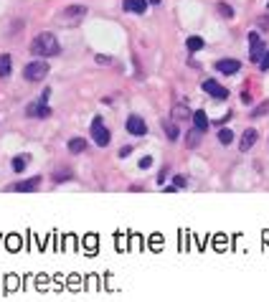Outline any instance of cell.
<instances>
[{"instance_id": "6", "label": "cell", "mask_w": 269, "mask_h": 302, "mask_svg": "<svg viewBox=\"0 0 269 302\" xmlns=\"http://www.w3.org/2000/svg\"><path fill=\"white\" fill-rule=\"evenodd\" d=\"M203 92H206V94H211V97H213V99H218V102H223V99L228 97V89H226V87H221V84H216L213 79L203 81Z\"/></svg>"}, {"instance_id": "25", "label": "cell", "mask_w": 269, "mask_h": 302, "mask_svg": "<svg viewBox=\"0 0 269 302\" xmlns=\"http://www.w3.org/2000/svg\"><path fill=\"white\" fill-rule=\"evenodd\" d=\"M150 165H152V158H142L140 160V168H150Z\"/></svg>"}, {"instance_id": "23", "label": "cell", "mask_w": 269, "mask_h": 302, "mask_svg": "<svg viewBox=\"0 0 269 302\" xmlns=\"http://www.w3.org/2000/svg\"><path fill=\"white\" fill-rule=\"evenodd\" d=\"M173 114H175L178 119H188V117H190V112H188L185 107H175V109H173Z\"/></svg>"}, {"instance_id": "3", "label": "cell", "mask_w": 269, "mask_h": 302, "mask_svg": "<svg viewBox=\"0 0 269 302\" xmlns=\"http://www.w3.org/2000/svg\"><path fill=\"white\" fill-rule=\"evenodd\" d=\"M92 135H94V142H97L99 147H107V145H109V130L104 127L102 117H94V122H92Z\"/></svg>"}, {"instance_id": "14", "label": "cell", "mask_w": 269, "mask_h": 302, "mask_svg": "<svg viewBox=\"0 0 269 302\" xmlns=\"http://www.w3.org/2000/svg\"><path fill=\"white\" fill-rule=\"evenodd\" d=\"M201 135H203V132H201L198 127H193V130L188 132V137H185V147H190V150H193V147L201 142Z\"/></svg>"}, {"instance_id": "17", "label": "cell", "mask_w": 269, "mask_h": 302, "mask_svg": "<svg viewBox=\"0 0 269 302\" xmlns=\"http://www.w3.org/2000/svg\"><path fill=\"white\" fill-rule=\"evenodd\" d=\"M64 13H66L69 18H82V16L87 13V8H84V6H69Z\"/></svg>"}, {"instance_id": "8", "label": "cell", "mask_w": 269, "mask_h": 302, "mask_svg": "<svg viewBox=\"0 0 269 302\" xmlns=\"http://www.w3.org/2000/svg\"><path fill=\"white\" fill-rule=\"evenodd\" d=\"M239 69H241V64L236 59H221V61H216V71L218 74H236Z\"/></svg>"}, {"instance_id": "22", "label": "cell", "mask_w": 269, "mask_h": 302, "mask_svg": "<svg viewBox=\"0 0 269 302\" xmlns=\"http://www.w3.org/2000/svg\"><path fill=\"white\" fill-rule=\"evenodd\" d=\"M266 112H269V102H261V104L254 109V114H251V117H264Z\"/></svg>"}, {"instance_id": "26", "label": "cell", "mask_w": 269, "mask_h": 302, "mask_svg": "<svg viewBox=\"0 0 269 302\" xmlns=\"http://www.w3.org/2000/svg\"><path fill=\"white\" fill-rule=\"evenodd\" d=\"M130 153H132V150H130V147H122V150H120V158H127Z\"/></svg>"}, {"instance_id": "12", "label": "cell", "mask_w": 269, "mask_h": 302, "mask_svg": "<svg viewBox=\"0 0 269 302\" xmlns=\"http://www.w3.org/2000/svg\"><path fill=\"white\" fill-rule=\"evenodd\" d=\"M13 69V61H11V54H0V79H6Z\"/></svg>"}, {"instance_id": "10", "label": "cell", "mask_w": 269, "mask_h": 302, "mask_svg": "<svg viewBox=\"0 0 269 302\" xmlns=\"http://www.w3.org/2000/svg\"><path fill=\"white\" fill-rule=\"evenodd\" d=\"M122 6H125L127 13H137V16H142V13L147 11V0H122Z\"/></svg>"}, {"instance_id": "13", "label": "cell", "mask_w": 269, "mask_h": 302, "mask_svg": "<svg viewBox=\"0 0 269 302\" xmlns=\"http://www.w3.org/2000/svg\"><path fill=\"white\" fill-rule=\"evenodd\" d=\"M84 150H87V142H84L82 137H74V140H69V153L79 155V153H84Z\"/></svg>"}, {"instance_id": "11", "label": "cell", "mask_w": 269, "mask_h": 302, "mask_svg": "<svg viewBox=\"0 0 269 302\" xmlns=\"http://www.w3.org/2000/svg\"><path fill=\"white\" fill-rule=\"evenodd\" d=\"M39 186H41V178H39V176H33V178H28V181L16 183V186H13V191H18V193H28V191H36Z\"/></svg>"}, {"instance_id": "15", "label": "cell", "mask_w": 269, "mask_h": 302, "mask_svg": "<svg viewBox=\"0 0 269 302\" xmlns=\"http://www.w3.org/2000/svg\"><path fill=\"white\" fill-rule=\"evenodd\" d=\"M163 130H165V137H168V140H173V142H175V140L180 137V132H178V127H175L173 122H168V119L163 122Z\"/></svg>"}, {"instance_id": "2", "label": "cell", "mask_w": 269, "mask_h": 302, "mask_svg": "<svg viewBox=\"0 0 269 302\" xmlns=\"http://www.w3.org/2000/svg\"><path fill=\"white\" fill-rule=\"evenodd\" d=\"M46 74H49V64H46V61H33V64H28V66L23 69L26 81H44Z\"/></svg>"}, {"instance_id": "20", "label": "cell", "mask_w": 269, "mask_h": 302, "mask_svg": "<svg viewBox=\"0 0 269 302\" xmlns=\"http://www.w3.org/2000/svg\"><path fill=\"white\" fill-rule=\"evenodd\" d=\"M216 11H218L223 18H234V8H231L228 3H218V6H216Z\"/></svg>"}, {"instance_id": "21", "label": "cell", "mask_w": 269, "mask_h": 302, "mask_svg": "<svg viewBox=\"0 0 269 302\" xmlns=\"http://www.w3.org/2000/svg\"><path fill=\"white\" fill-rule=\"evenodd\" d=\"M218 140H221L223 145H231V142H234V132H231V130H221V132H218Z\"/></svg>"}, {"instance_id": "1", "label": "cell", "mask_w": 269, "mask_h": 302, "mask_svg": "<svg viewBox=\"0 0 269 302\" xmlns=\"http://www.w3.org/2000/svg\"><path fill=\"white\" fill-rule=\"evenodd\" d=\"M31 51L39 54V56H44V59H49V56H59V54H61V46H59L56 36L46 31V33H39V36L33 38Z\"/></svg>"}, {"instance_id": "28", "label": "cell", "mask_w": 269, "mask_h": 302, "mask_svg": "<svg viewBox=\"0 0 269 302\" xmlns=\"http://www.w3.org/2000/svg\"><path fill=\"white\" fill-rule=\"evenodd\" d=\"M150 3H152V6H158V3H160V0H150Z\"/></svg>"}, {"instance_id": "16", "label": "cell", "mask_w": 269, "mask_h": 302, "mask_svg": "<svg viewBox=\"0 0 269 302\" xmlns=\"http://www.w3.org/2000/svg\"><path fill=\"white\" fill-rule=\"evenodd\" d=\"M193 127H198L201 132H206L208 119H206V114H203V112H196V114H193Z\"/></svg>"}, {"instance_id": "9", "label": "cell", "mask_w": 269, "mask_h": 302, "mask_svg": "<svg viewBox=\"0 0 269 302\" xmlns=\"http://www.w3.org/2000/svg\"><path fill=\"white\" fill-rule=\"evenodd\" d=\"M256 130H244V135H241V142H239V150H241V153H249V150L254 147V142H256Z\"/></svg>"}, {"instance_id": "4", "label": "cell", "mask_w": 269, "mask_h": 302, "mask_svg": "<svg viewBox=\"0 0 269 302\" xmlns=\"http://www.w3.org/2000/svg\"><path fill=\"white\" fill-rule=\"evenodd\" d=\"M127 132H130V135H135V137H142V135L147 132L145 119H142L140 114H130V117H127Z\"/></svg>"}, {"instance_id": "5", "label": "cell", "mask_w": 269, "mask_h": 302, "mask_svg": "<svg viewBox=\"0 0 269 302\" xmlns=\"http://www.w3.org/2000/svg\"><path fill=\"white\" fill-rule=\"evenodd\" d=\"M249 44H251V49H249V61H261V56H264V44H261V38L256 36V33H249Z\"/></svg>"}, {"instance_id": "27", "label": "cell", "mask_w": 269, "mask_h": 302, "mask_svg": "<svg viewBox=\"0 0 269 302\" xmlns=\"http://www.w3.org/2000/svg\"><path fill=\"white\" fill-rule=\"evenodd\" d=\"M259 23H261V28H269V18H261Z\"/></svg>"}, {"instance_id": "29", "label": "cell", "mask_w": 269, "mask_h": 302, "mask_svg": "<svg viewBox=\"0 0 269 302\" xmlns=\"http://www.w3.org/2000/svg\"><path fill=\"white\" fill-rule=\"evenodd\" d=\"M266 8H269V3H266Z\"/></svg>"}, {"instance_id": "19", "label": "cell", "mask_w": 269, "mask_h": 302, "mask_svg": "<svg viewBox=\"0 0 269 302\" xmlns=\"http://www.w3.org/2000/svg\"><path fill=\"white\" fill-rule=\"evenodd\" d=\"M26 165H28V155H18V158H13V170H16V173H23Z\"/></svg>"}, {"instance_id": "18", "label": "cell", "mask_w": 269, "mask_h": 302, "mask_svg": "<svg viewBox=\"0 0 269 302\" xmlns=\"http://www.w3.org/2000/svg\"><path fill=\"white\" fill-rule=\"evenodd\" d=\"M185 46H188V51H201V49H203V38H201V36H190V38L185 41Z\"/></svg>"}, {"instance_id": "7", "label": "cell", "mask_w": 269, "mask_h": 302, "mask_svg": "<svg viewBox=\"0 0 269 302\" xmlns=\"http://www.w3.org/2000/svg\"><path fill=\"white\" fill-rule=\"evenodd\" d=\"M26 114H28V117H39V119H44V117L51 114V109H49L46 102H31V104L26 107Z\"/></svg>"}, {"instance_id": "24", "label": "cell", "mask_w": 269, "mask_h": 302, "mask_svg": "<svg viewBox=\"0 0 269 302\" xmlns=\"http://www.w3.org/2000/svg\"><path fill=\"white\" fill-rule=\"evenodd\" d=\"M259 69H261V71H269V51H264V56H261V61H259Z\"/></svg>"}]
</instances>
